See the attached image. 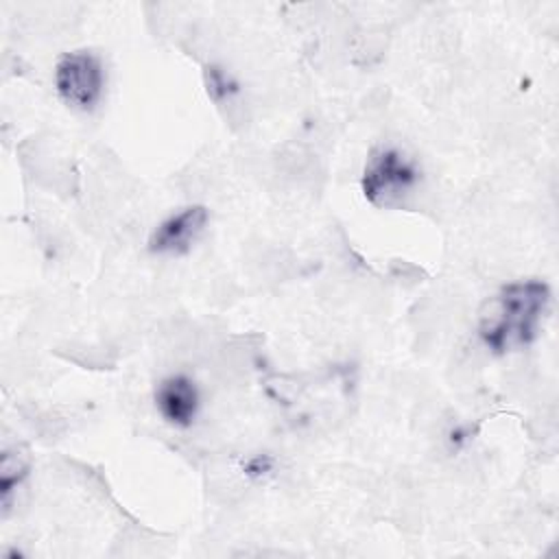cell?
Returning <instances> with one entry per match:
<instances>
[{
  "mask_svg": "<svg viewBox=\"0 0 559 559\" xmlns=\"http://www.w3.org/2000/svg\"><path fill=\"white\" fill-rule=\"evenodd\" d=\"M203 205H188L166 216L148 236V251L155 255H186L203 236L207 225Z\"/></svg>",
  "mask_w": 559,
  "mask_h": 559,
  "instance_id": "277c9868",
  "label": "cell"
},
{
  "mask_svg": "<svg viewBox=\"0 0 559 559\" xmlns=\"http://www.w3.org/2000/svg\"><path fill=\"white\" fill-rule=\"evenodd\" d=\"M550 306V288L539 280L504 284L478 310V336L493 354L528 347Z\"/></svg>",
  "mask_w": 559,
  "mask_h": 559,
  "instance_id": "6da1fadb",
  "label": "cell"
},
{
  "mask_svg": "<svg viewBox=\"0 0 559 559\" xmlns=\"http://www.w3.org/2000/svg\"><path fill=\"white\" fill-rule=\"evenodd\" d=\"M107 72L103 59L92 50H72L55 63V90L76 111H94L105 94Z\"/></svg>",
  "mask_w": 559,
  "mask_h": 559,
  "instance_id": "3957f363",
  "label": "cell"
},
{
  "mask_svg": "<svg viewBox=\"0 0 559 559\" xmlns=\"http://www.w3.org/2000/svg\"><path fill=\"white\" fill-rule=\"evenodd\" d=\"M273 469V459L266 454H255L245 461V474L253 478H262Z\"/></svg>",
  "mask_w": 559,
  "mask_h": 559,
  "instance_id": "ba28073f",
  "label": "cell"
},
{
  "mask_svg": "<svg viewBox=\"0 0 559 559\" xmlns=\"http://www.w3.org/2000/svg\"><path fill=\"white\" fill-rule=\"evenodd\" d=\"M421 170L397 146H376L362 166L360 188L376 207H395L419 186Z\"/></svg>",
  "mask_w": 559,
  "mask_h": 559,
  "instance_id": "7a4b0ae2",
  "label": "cell"
},
{
  "mask_svg": "<svg viewBox=\"0 0 559 559\" xmlns=\"http://www.w3.org/2000/svg\"><path fill=\"white\" fill-rule=\"evenodd\" d=\"M205 90L214 103H223L238 92V85L225 70H221L218 66H210L205 68Z\"/></svg>",
  "mask_w": 559,
  "mask_h": 559,
  "instance_id": "52a82bcc",
  "label": "cell"
},
{
  "mask_svg": "<svg viewBox=\"0 0 559 559\" xmlns=\"http://www.w3.org/2000/svg\"><path fill=\"white\" fill-rule=\"evenodd\" d=\"M28 474V454L22 448H9L0 456V502L4 509V515L11 507L15 489L22 485V480Z\"/></svg>",
  "mask_w": 559,
  "mask_h": 559,
  "instance_id": "8992f818",
  "label": "cell"
},
{
  "mask_svg": "<svg viewBox=\"0 0 559 559\" xmlns=\"http://www.w3.org/2000/svg\"><path fill=\"white\" fill-rule=\"evenodd\" d=\"M153 402L162 419L175 428H190L201 411L197 382L186 373H170L155 386Z\"/></svg>",
  "mask_w": 559,
  "mask_h": 559,
  "instance_id": "5b68a950",
  "label": "cell"
}]
</instances>
